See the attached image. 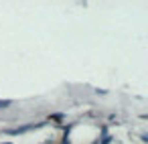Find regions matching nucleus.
<instances>
[{
	"label": "nucleus",
	"instance_id": "1",
	"mask_svg": "<svg viewBox=\"0 0 148 144\" xmlns=\"http://www.w3.org/2000/svg\"><path fill=\"white\" fill-rule=\"evenodd\" d=\"M12 106V99H0V110H6Z\"/></svg>",
	"mask_w": 148,
	"mask_h": 144
},
{
	"label": "nucleus",
	"instance_id": "2",
	"mask_svg": "<svg viewBox=\"0 0 148 144\" xmlns=\"http://www.w3.org/2000/svg\"><path fill=\"white\" fill-rule=\"evenodd\" d=\"M6 144H10V142H6Z\"/></svg>",
	"mask_w": 148,
	"mask_h": 144
}]
</instances>
